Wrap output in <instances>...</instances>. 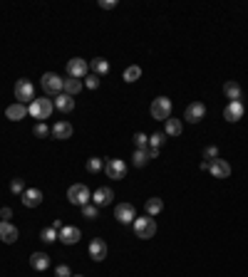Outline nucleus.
I'll use <instances>...</instances> for the list:
<instances>
[{"label": "nucleus", "instance_id": "33", "mask_svg": "<svg viewBox=\"0 0 248 277\" xmlns=\"http://www.w3.org/2000/svg\"><path fill=\"white\" fill-rule=\"evenodd\" d=\"M218 158V146H206L204 149V161L206 163H211V161H216Z\"/></svg>", "mask_w": 248, "mask_h": 277}, {"label": "nucleus", "instance_id": "26", "mask_svg": "<svg viewBox=\"0 0 248 277\" xmlns=\"http://www.w3.org/2000/svg\"><path fill=\"white\" fill-rule=\"evenodd\" d=\"M122 77H124V82H129V84H132V82H137V79L142 77V67H139V64H129V67L124 69Z\"/></svg>", "mask_w": 248, "mask_h": 277}, {"label": "nucleus", "instance_id": "13", "mask_svg": "<svg viewBox=\"0 0 248 277\" xmlns=\"http://www.w3.org/2000/svg\"><path fill=\"white\" fill-rule=\"evenodd\" d=\"M42 191L40 188H25V193L20 196V201H23V206L25 208H37L40 203H42Z\"/></svg>", "mask_w": 248, "mask_h": 277}, {"label": "nucleus", "instance_id": "8", "mask_svg": "<svg viewBox=\"0 0 248 277\" xmlns=\"http://www.w3.org/2000/svg\"><path fill=\"white\" fill-rule=\"evenodd\" d=\"M87 72H90V64L82 60V57H72V60L67 62V74L70 77L82 79V77H87Z\"/></svg>", "mask_w": 248, "mask_h": 277}, {"label": "nucleus", "instance_id": "40", "mask_svg": "<svg viewBox=\"0 0 248 277\" xmlns=\"http://www.w3.org/2000/svg\"><path fill=\"white\" fill-rule=\"evenodd\" d=\"M0 218H3V220L13 218V208H8V206H5V208H0Z\"/></svg>", "mask_w": 248, "mask_h": 277}, {"label": "nucleus", "instance_id": "27", "mask_svg": "<svg viewBox=\"0 0 248 277\" xmlns=\"http://www.w3.org/2000/svg\"><path fill=\"white\" fill-rule=\"evenodd\" d=\"M164 131H166L169 136H179V134H181V122H179V119H166V122H164Z\"/></svg>", "mask_w": 248, "mask_h": 277}, {"label": "nucleus", "instance_id": "17", "mask_svg": "<svg viewBox=\"0 0 248 277\" xmlns=\"http://www.w3.org/2000/svg\"><path fill=\"white\" fill-rule=\"evenodd\" d=\"M30 112H28V104H20V102H15V104H10L8 109H5V117L10 119V122H20V119H25Z\"/></svg>", "mask_w": 248, "mask_h": 277}, {"label": "nucleus", "instance_id": "16", "mask_svg": "<svg viewBox=\"0 0 248 277\" xmlns=\"http://www.w3.org/2000/svg\"><path fill=\"white\" fill-rule=\"evenodd\" d=\"M209 171H211L214 178H228V176H231V163L223 161V158H216V161H211Z\"/></svg>", "mask_w": 248, "mask_h": 277}, {"label": "nucleus", "instance_id": "10", "mask_svg": "<svg viewBox=\"0 0 248 277\" xmlns=\"http://www.w3.org/2000/svg\"><path fill=\"white\" fill-rule=\"evenodd\" d=\"M80 238H82V233L75 225H65L60 233H57V240H60L62 245H75V243H80Z\"/></svg>", "mask_w": 248, "mask_h": 277}, {"label": "nucleus", "instance_id": "37", "mask_svg": "<svg viewBox=\"0 0 248 277\" xmlns=\"http://www.w3.org/2000/svg\"><path fill=\"white\" fill-rule=\"evenodd\" d=\"M149 144H152V149H161L164 146V134H152L149 136Z\"/></svg>", "mask_w": 248, "mask_h": 277}, {"label": "nucleus", "instance_id": "36", "mask_svg": "<svg viewBox=\"0 0 248 277\" xmlns=\"http://www.w3.org/2000/svg\"><path fill=\"white\" fill-rule=\"evenodd\" d=\"M85 87H87V89H97V87H99V77H97V74H87V77H85Z\"/></svg>", "mask_w": 248, "mask_h": 277}, {"label": "nucleus", "instance_id": "2", "mask_svg": "<svg viewBox=\"0 0 248 277\" xmlns=\"http://www.w3.org/2000/svg\"><path fill=\"white\" fill-rule=\"evenodd\" d=\"M134 235L142 240H149L156 235V220L152 216H142L134 218Z\"/></svg>", "mask_w": 248, "mask_h": 277}, {"label": "nucleus", "instance_id": "3", "mask_svg": "<svg viewBox=\"0 0 248 277\" xmlns=\"http://www.w3.org/2000/svg\"><path fill=\"white\" fill-rule=\"evenodd\" d=\"M52 109H55V104H52V99H32L30 107H28V112H30L32 119H37V122H45L50 114H52Z\"/></svg>", "mask_w": 248, "mask_h": 277}, {"label": "nucleus", "instance_id": "21", "mask_svg": "<svg viewBox=\"0 0 248 277\" xmlns=\"http://www.w3.org/2000/svg\"><path fill=\"white\" fill-rule=\"evenodd\" d=\"M223 94H226L231 102H241V99H243V89H241L238 82H226V84H223Z\"/></svg>", "mask_w": 248, "mask_h": 277}, {"label": "nucleus", "instance_id": "38", "mask_svg": "<svg viewBox=\"0 0 248 277\" xmlns=\"http://www.w3.org/2000/svg\"><path fill=\"white\" fill-rule=\"evenodd\" d=\"M55 275H57V277H72V270H70L67 265H57V270H55Z\"/></svg>", "mask_w": 248, "mask_h": 277}, {"label": "nucleus", "instance_id": "25", "mask_svg": "<svg viewBox=\"0 0 248 277\" xmlns=\"http://www.w3.org/2000/svg\"><path fill=\"white\" fill-rule=\"evenodd\" d=\"M90 69H92L97 77H99V74H107V72H109V62L104 60V57H94V60L90 62Z\"/></svg>", "mask_w": 248, "mask_h": 277}, {"label": "nucleus", "instance_id": "14", "mask_svg": "<svg viewBox=\"0 0 248 277\" xmlns=\"http://www.w3.org/2000/svg\"><path fill=\"white\" fill-rule=\"evenodd\" d=\"M112 201H114V191H112V188H104V186H102V188H97V191L92 193V203L97 206V208L109 206Z\"/></svg>", "mask_w": 248, "mask_h": 277}, {"label": "nucleus", "instance_id": "39", "mask_svg": "<svg viewBox=\"0 0 248 277\" xmlns=\"http://www.w3.org/2000/svg\"><path fill=\"white\" fill-rule=\"evenodd\" d=\"M99 8L102 10H114L117 8V0H99Z\"/></svg>", "mask_w": 248, "mask_h": 277}, {"label": "nucleus", "instance_id": "12", "mask_svg": "<svg viewBox=\"0 0 248 277\" xmlns=\"http://www.w3.org/2000/svg\"><path fill=\"white\" fill-rule=\"evenodd\" d=\"M18 228L10 223V220H0V240L5 243V245H13L15 240H18Z\"/></svg>", "mask_w": 248, "mask_h": 277}, {"label": "nucleus", "instance_id": "42", "mask_svg": "<svg viewBox=\"0 0 248 277\" xmlns=\"http://www.w3.org/2000/svg\"><path fill=\"white\" fill-rule=\"evenodd\" d=\"M75 277H85V275H75Z\"/></svg>", "mask_w": 248, "mask_h": 277}, {"label": "nucleus", "instance_id": "19", "mask_svg": "<svg viewBox=\"0 0 248 277\" xmlns=\"http://www.w3.org/2000/svg\"><path fill=\"white\" fill-rule=\"evenodd\" d=\"M30 267L32 270H37V272H45V270L50 267V255H45V252H32Z\"/></svg>", "mask_w": 248, "mask_h": 277}, {"label": "nucleus", "instance_id": "35", "mask_svg": "<svg viewBox=\"0 0 248 277\" xmlns=\"http://www.w3.org/2000/svg\"><path fill=\"white\" fill-rule=\"evenodd\" d=\"M10 191H13V193H18V196H23V193H25V183H23V178H13V181H10Z\"/></svg>", "mask_w": 248, "mask_h": 277}, {"label": "nucleus", "instance_id": "5", "mask_svg": "<svg viewBox=\"0 0 248 277\" xmlns=\"http://www.w3.org/2000/svg\"><path fill=\"white\" fill-rule=\"evenodd\" d=\"M42 89H45V94H62V87H65V79H62L60 74H55V72H45L42 74Z\"/></svg>", "mask_w": 248, "mask_h": 277}, {"label": "nucleus", "instance_id": "7", "mask_svg": "<svg viewBox=\"0 0 248 277\" xmlns=\"http://www.w3.org/2000/svg\"><path fill=\"white\" fill-rule=\"evenodd\" d=\"M15 99H18L20 104L32 102V99H35V87H32V82H28V79H18V82H15Z\"/></svg>", "mask_w": 248, "mask_h": 277}, {"label": "nucleus", "instance_id": "30", "mask_svg": "<svg viewBox=\"0 0 248 277\" xmlns=\"http://www.w3.org/2000/svg\"><path fill=\"white\" fill-rule=\"evenodd\" d=\"M104 168V161L99 158V156H92V158H87V171L90 173H99Z\"/></svg>", "mask_w": 248, "mask_h": 277}, {"label": "nucleus", "instance_id": "22", "mask_svg": "<svg viewBox=\"0 0 248 277\" xmlns=\"http://www.w3.org/2000/svg\"><path fill=\"white\" fill-rule=\"evenodd\" d=\"M52 104H55V109H60V112H72V109H75V99L65 92L57 94V97L52 99Z\"/></svg>", "mask_w": 248, "mask_h": 277}, {"label": "nucleus", "instance_id": "28", "mask_svg": "<svg viewBox=\"0 0 248 277\" xmlns=\"http://www.w3.org/2000/svg\"><path fill=\"white\" fill-rule=\"evenodd\" d=\"M149 163V156H147V151H134V156H132V166H137V168H144Z\"/></svg>", "mask_w": 248, "mask_h": 277}, {"label": "nucleus", "instance_id": "29", "mask_svg": "<svg viewBox=\"0 0 248 277\" xmlns=\"http://www.w3.org/2000/svg\"><path fill=\"white\" fill-rule=\"evenodd\" d=\"M132 139H134V146H137L139 151H147V146H149V136H147V134L137 131V134H134Z\"/></svg>", "mask_w": 248, "mask_h": 277}, {"label": "nucleus", "instance_id": "6", "mask_svg": "<svg viewBox=\"0 0 248 277\" xmlns=\"http://www.w3.org/2000/svg\"><path fill=\"white\" fill-rule=\"evenodd\" d=\"M104 173L109 178H114V181H122L124 176H127V163H124L122 158H109L104 163Z\"/></svg>", "mask_w": 248, "mask_h": 277}, {"label": "nucleus", "instance_id": "20", "mask_svg": "<svg viewBox=\"0 0 248 277\" xmlns=\"http://www.w3.org/2000/svg\"><path fill=\"white\" fill-rule=\"evenodd\" d=\"M72 131H75V129H72L70 122H57L52 126V136H55L57 141H67V139L72 136Z\"/></svg>", "mask_w": 248, "mask_h": 277}, {"label": "nucleus", "instance_id": "4", "mask_svg": "<svg viewBox=\"0 0 248 277\" xmlns=\"http://www.w3.org/2000/svg\"><path fill=\"white\" fill-rule=\"evenodd\" d=\"M152 117H154L156 122H166V119H171V99L169 97H156L154 102H152Z\"/></svg>", "mask_w": 248, "mask_h": 277}, {"label": "nucleus", "instance_id": "1", "mask_svg": "<svg viewBox=\"0 0 248 277\" xmlns=\"http://www.w3.org/2000/svg\"><path fill=\"white\" fill-rule=\"evenodd\" d=\"M67 201L72 203V206H87V203H92V193H90V188L85 183H72L67 188Z\"/></svg>", "mask_w": 248, "mask_h": 277}, {"label": "nucleus", "instance_id": "15", "mask_svg": "<svg viewBox=\"0 0 248 277\" xmlns=\"http://www.w3.org/2000/svg\"><path fill=\"white\" fill-rule=\"evenodd\" d=\"M223 117H226V122L231 124L243 119V102H228V107L223 109Z\"/></svg>", "mask_w": 248, "mask_h": 277}, {"label": "nucleus", "instance_id": "41", "mask_svg": "<svg viewBox=\"0 0 248 277\" xmlns=\"http://www.w3.org/2000/svg\"><path fill=\"white\" fill-rule=\"evenodd\" d=\"M147 156H149V158H156V156H159V149H147Z\"/></svg>", "mask_w": 248, "mask_h": 277}, {"label": "nucleus", "instance_id": "34", "mask_svg": "<svg viewBox=\"0 0 248 277\" xmlns=\"http://www.w3.org/2000/svg\"><path fill=\"white\" fill-rule=\"evenodd\" d=\"M32 134H35V136H40V139H45V136L50 134V129H47V124H45V122H37V124H35V129H32Z\"/></svg>", "mask_w": 248, "mask_h": 277}, {"label": "nucleus", "instance_id": "24", "mask_svg": "<svg viewBox=\"0 0 248 277\" xmlns=\"http://www.w3.org/2000/svg\"><path fill=\"white\" fill-rule=\"evenodd\" d=\"M144 211H147V216H159L161 211H164V201L161 198H149L147 203H144Z\"/></svg>", "mask_w": 248, "mask_h": 277}, {"label": "nucleus", "instance_id": "18", "mask_svg": "<svg viewBox=\"0 0 248 277\" xmlns=\"http://www.w3.org/2000/svg\"><path fill=\"white\" fill-rule=\"evenodd\" d=\"M90 257H92L94 262H102L107 257V243L102 238H94L92 243H90Z\"/></svg>", "mask_w": 248, "mask_h": 277}, {"label": "nucleus", "instance_id": "31", "mask_svg": "<svg viewBox=\"0 0 248 277\" xmlns=\"http://www.w3.org/2000/svg\"><path fill=\"white\" fill-rule=\"evenodd\" d=\"M40 240H45V243H55V240H57V230H55L52 225H50V228H42Z\"/></svg>", "mask_w": 248, "mask_h": 277}, {"label": "nucleus", "instance_id": "23", "mask_svg": "<svg viewBox=\"0 0 248 277\" xmlns=\"http://www.w3.org/2000/svg\"><path fill=\"white\" fill-rule=\"evenodd\" d=\"M82 87H85V82H82V79H75V77H70V79H65V87H62V92L70 94V97H75V94L82 92Z\"/></svg>", "mask_w": 248, "mask_h": 277}, {"label": "nucleus", "instance_id": "11", "mask_svg": "<svg viewBox=\"0 0 248 277\" xmlns=\"http://www.w3.org/2000/svg\"><path fill=\"white\" fill-rule=\"evenodd\" d=\"M114 218H117L122 225H129V223H134L137 211H134V206H132V203H119V206L114 208Z\"/></svg>", "mask_w": 248, "mask_h": 277}, {"label": "nucleus", "instance_id": "32", "mask_svg": "<svg viewBox=\"0 0 248 277\" xmlns=\"http://www.w3.org/2000/svg\"><path fill=\"white\" fill-rule=\"evenodd\" d=\"M97 213H99V208H97L94 203H87V206H82V216L87 218V220H94V218H97Z\"/></svg>", "mask_w": 248, "mask_h": 277}, {"label": "nucleus", "instance_id": "9", "mask_svg": "<svg viewBox=\"0 0 248 277\" xmlns=\"http://www.w3.org/2000/svg\"><path fill=\"white\" fill-rule=\"evenodd\" d=\"M204 117H206V107H204V102H191V104L186 107L184 119L189 124H199Z\"/></svg>", "mask_w": 248, "mask_h": 277}]
</instances>
